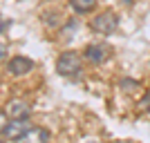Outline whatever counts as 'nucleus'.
I'll list each match as a JSON object with an SVG mask.
<instances>
[{
    "label": "nucleus",
    "mask_w": 150,
    "mask_h": 143,
    "mask_svg": "<svg viewBox=\"0 0 150 143\" xmlns=\"http://www.w3.org/2000/svg\"><path fill=\"white\" fill-rule=\"evenodd\" d=\"M52 139V134H50V130H45V128H38V125H31L29 130L20 137V143H43V141H50Z\"/></svg>",
    "instance_id": "obj_7"
},
{
    "label": "nucleus",
    "mask_w": 150,
    "mask_h": 143,
    "mask_svg": "<svg viewBox=\"0 0 150 143\" xmlns=\"http://www.w3.org/2000/svg\"><path fill=\"white\" fill-rule=\"evenodd\" d=\"M56 72L61 76H76L81 72V56L76 51H63L56 58Z\"/></svg>",
    "instance_id": "obj_3"
},
{
    "label": "nucleus",
    "mask_w": 150,
    "mask_h": 143,
    "mask_svg": "<svg viewBox=\"0 0 150 143\" xmlns=\"http://www.w3.org/2000/svg\"><path fill=\"white\" fill-rule=\"evenodd\" d=\"M90 27H92L96 34L110 36V34H114L117 27H119V16H117L114 11H103V13H99V16H94V18H92Z\"/></svg>",
    "instance_id": "obj_2"
},
{
    "label": "nucleus",
    "mask_w": 150,
    "mask_h": 143,
    "mask_svg": "<svg viewBox=\"0 0 150 143\" xmlns=\"http://www.w3.org/2000/svg\"><path fill=\"white\" fill-rule=\"evenodd\" d=\"M83 56L88 58L90 63H94V65H101V63H105L108 58L112 56V47L108 43H90L83 49Z\"/></svg>",
    "instance_id": "obj_4"
},
{
    "label": "nucleus",
    "mask_w": 150,
    "mask_h": 143,
    "mask_svg": "<svg viewBox=\"0 0 150 143\" xmlns=\"http://www.w3.org/2000/svg\"><path fill=\"white\" fill-rule=\"evenodd\" d=\"M29 128L31 125L27 123V118H11V123H7V112H2V128H0L2 141H20V137Z\"/></svg>",
    "instance_id": "obj_1"
},
{
    "label": "nucleus",
    "mask_w": 150,
    "mask_h": 143,
    "mask_svg": "<svg viewBox=\"0 0 150 143\" xmlns=\"http://www.w3.org/2000/svg\"><path fill=\"white\" fill-rule=\"evenodd\" d=\"M69 5L76 13H90L96 7V0H69Z\"/></svg>",
    "instance_id": "obj_8"
},
{
    "label": "nucleus",
    "mask_w": 150,
    "mask_h": 143,
    "mask_svg": "<svg viewBox=\"0 0 150 143\" xmlns=\"http://www.w3.org/2000/svg\"><path fill=\"white\" fill-rule=\"evenodd\" d=\"M7 69H9L11 76H25L34 69V61L27 56H13L11 61L7 63Z\"/></svg>",
    "instance_id": "obj_6"
},
{
    "label": "nucleus",
    "mask_w": 150,
    "mask_h": 143,
    "mask_svg": "<svg viewBox=\"0 0 150 143\" xmlns=\"http://www.w3.org/2000/svg\"><path fill=\"white\" fill-rule=\"evenodd\" d=\"M5 112L9 114V118H29L31 116V105L25 99H11L7 103Z\"/></svg>",
    "instance_id": "obj_5"
}]
</instances>
